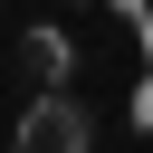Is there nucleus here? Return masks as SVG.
Returning a JSON list of instances; mask_svg holds the SVG:
<instances>
[{"mask_svg":"<svg viewBox=\"0 0 153 153\" xmlns=\"http://www.w3.org/2000/svg\"><path fill=\"white\" fill-rule=\"evenodd\" d=\"M96 143V115L57 86V96H38L29 115H19V134H10V153H86Z\"/></svg>","mask_w":153,"mask_h":153,"instance_id":"obj_1","label":"nucleus"},{"mask_svg":"<svg viewBox=\"0 0 153 153\" xmlns=\"http://www.w3.org/2000/svg\"><path fill=\"white\" fill-rule=\"evenodd\" d=\"M19 67L38 76V96H57V76L76 67V48H67V29H29V38H19Z\"/></svg>","mask_w":153,"mask_h":153,"instance_id":"obj_2","label":"nucleus"},{"mask_svg":"<svg viewBox=\"0 0 153 153\" xmlns=\"http://www.w3.org/2000/svg\"><path fill=\"white\" fill-rule=\"evenodd\" d=\"M134 124H143V134H153V76H143V86H134Z\"/></svg>","mask_w":153,"mask_h":153,"instance_id":"obj_3","label":"nucleus"}]
</instances>
